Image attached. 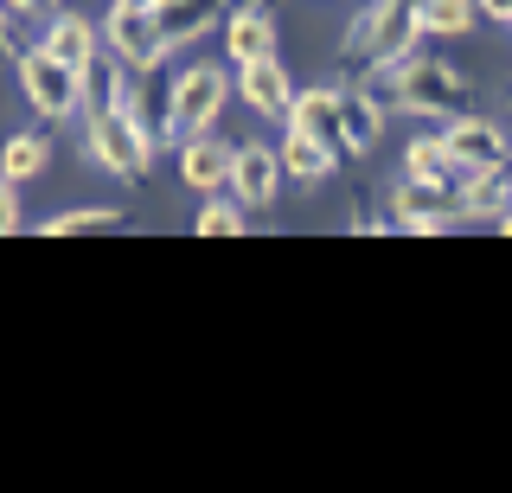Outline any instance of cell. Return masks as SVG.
<instances>
[{
	"instance_id": "cell-1",
	"label": "cell",
	"mask_w": 512,
	"mask_h": 493,
	"mask_svg": "<svg viewBox=\"0 0 512 493\" xmlns=\"http://www.w3.org/2000/svg\"><path fill=\"white\" fill-rule=\"evenodd\" d=\"M365 90H372L378 109H404V116H429V122L468 116V77L455 65H436V58H416V52L365 71Z\"/></svg>"
},
{
	"instance_id": "cell-2",
	"label": "cell",
	"mask_w": 512,
	"mask_h": 493,
	"mask_svg": "<svg viewBox=\"0 0 512 493\" xmlns=\"http://www.w3.org/2000/svg\"><path fill=\"white\" fill-rule=\"evenodd\" d=\"M416 0H372L359 20L346 26L340 39V65H359V71H378L391 58H410L416 52Z\"/></svg>"
},
{
	"instance_id": "cell-3",
	"label": "cell",
	"mask_w": 512,
	"mask_h": 493,
	"mask_svg": "<svg viewBox=\"0 0 512 493\" xmlns=\"http://www.w3.org/2000/svg\"><path fill=\"white\" fill-rule=\"evenodd\" d=\"M84 148H90V161L103 167V173H116L122 186H148V173H154V141H148V129H141L128 109H103V116H90Z\"/></svg>"
},
{
	"instance_id": "cell-4",
	"label": "cell",
	"mask_w": 512,
	"mask_h": 493,
	"mask_svg": "<svg viewBox=\"0 0 512 493\" xmlns=\"http://www.w3.org/2000/svg\"><path fill=\"white\" fill-rule=\"evenodd\" d=\"M224 97H231V77H224L218 65H192L173 77V90H167V135L160 141H192V135H205L218 122V109Z\"/></svg>"
},
{
	"instance_id": "cell-5",
	"label": "cell",
	"mask_w": 512,
	"mask_h": 493,
	"mask_svg": "<svg viewBox=\"0 0 512 493\" xmlns=\"http://www.w3.org/2000/svg\"><path fill=\"white\" fill-rule=\"evenodd\" d=\"M20 90H26V103L39 109L45 122H64V116H77V109H84V71L58 65L45 45L20 52Z\"/></svg>"
},
{
	"instance_id": "cell-6",
	"label": "cell",
	"mask_w": 512,
	"mask_h": 493,
	"mask_svg": "<svg viewBox=\"0 0 512 493\" xmlns=\"http://www.w3.org/2000/svg\"><path fill=\"white\" fill-rule=\"evenodd\" d=\"M461 218V186H436V180H397V193H391V225L397 231H448Z\"/></svg>"
},
{
	"instance_id": "cell-7",
	"label": "cell",
	"mask_w": 512,
	"mask_h": 493,
	"mask_svg": "<svg viewBox=\"0 0 512 493\" xmlns=\"http://www.w3.org/2000/svg\"><path fill=\"white\" fill-rule=\"evenodd\" d=\"M282 154L276 148H263V141H244V148L231 154V193H237V205H256V212H269L276 205V193H282Z\"/></svg>"
},
{
	"instance_id": "cell-8",
	"label": "cell",
	"mask_w": 512,
	"mask_h": 493,
	"mask_svg": "<svg viewBox=\"0 0 512 493\" xmlns=\"http://www.w3.org/2000/svg\"><path fill=\"white\" fill-rule=\"evenodd\" d=\"M442 141H448V154L461 161V173L506 167V129H500V122H487V116H455L442 129Z\"/></svg>"
},
{
	"instance_id": "cell-9",
	"label": "cell",
	"mask_w": 512,
	"mask_h": 493,
	"mask_svg": "<svg viewBox=\"0 0 512 493\" xmlns=\"http://www.w3.org/2000/svg\"><path fill=\"white\" fill-rule=\"evenodd\" d=\"M103 39H109V52H116L128 71H154L160 58H167V39H160L154 13H116V7H109Z\"/></svg>"
},
{
	"instance_id": "cell-10",
	"label": "cell",
	"mask_w": 512,
	"mask_h": 493,
	"mask_svg": "<svg viewBox=\"0 0 512 493\" xmlns=\"http://www.w3.org/2000/svg\"><path fill=\"white\" fill-rule=\"evenodd\" d=\"M224 52H231L237 65L276 58V7H269V0H244V7L224 20Z\"/></svg>"
},
{
	"instance_id": "cell-11",
	"label": "cell",
	"mask_w": 512,
	"mask_h": 493,
	"mask_svg": "<svg viewBox=\"0 0 512 493\" xmlns=\"http://www.w3.org/2000/svg\"><path fill=\"white\" fill-rule=\"evenodd\" d=\"M231 141H218V135H192L180 141V180L192 186V193H224L231 186Z\"/></svg>"
},
{
	"instance_id": "cell-12",
	"label": "cell",
	"mask_w": 512,
	"mask_h": 493,
	"mask_svg": "<svg viewBox=\"0 0 512 493\" xmlns=\"http://www.w3.org/2000/svg\"><path fill=\"white\" fill-rule=\"evenodd\" d=\"M237 97H244L256 116H288L295 84H288V71L276 65V58H263V65H237Z\"/></svg>"
},
{
	"instance_id": "cell-13",
	"label": "cell",
	"mask_w": 512,
	"mask_h": 493,
	"mask_svg": "<svg viewBox=\"0 0 512 493\" xmlns=\"http://www.w3.org/2000/svg\"><path fill=\"white\" fill-rule=\"evenodd\" d=\"M384 129V109L372 103V90H340V154H372Z\"/></svg>"
},
{
	"instance_id": "cell-14",
	"label": "cell",
	"mask_w": 512,
	"mask_h": 493,
	"mask_svg": "<svg viewBox=\"0 0 512 493\" xmlns=\"http://www.w3.org/2000/svg\"><path fill=\"white\" fill-rule=\"evenodd\" d=\"M333 161H340V148H327V141L308 135V129H288V141H282V173L288 180L320 186V180H333Z\"/></svg>"
},
{
	"instance_id": "cell-15",
	"label": "cell",
	"mask_w": 512,
	"mask_h": 493,
	"mask_svg": "<svg viewBox=\"0 0 512 493\" xmlns=\"http://www.w3.org/2000/svg\"><path fill=\"white\" fill-rule=\"evenodd\" d=\"M288 129H308V135L327 141V148H340V84L295 90V103H288Z\"/></svg>"
},
{
	"instance_id": "cell-16",
	"label": "cell",
	"mask_w": 512,
	"mask_h": 493,
	"mask_svg": "<svg viewBox=\"0 0 512 493\" xmlns=\"http://www.w3.org/2000/svg\"><path fill=\"white\" fill-rule=\"evenodd\" d=\"M45 52L58 58V65H71V71H84L90 58H96V20H84V13H58L52 26H45Z\"/></svg>"
},
{
	"instance_id": "cell-17",
	"label": "cell",
	"mask_w": 512,
	"mask_h": 493,
	"mask_svg": "<svg viewBox=\"0 0 512 493\" xmlns=\"http://www.w3.org/2000/svg\"><path fill=\"white\" fill-rule=\"evenodd\" d=\"M224 13V0H160V13H154V26H160V39H167V52L173 45H186V39H199L205 26H212Z\"/></svg>"
},
{
	"instance_id": "cell-18",
	"label": "cell",
	"mask_w": 512,
	"mask_h": 493,
	"mask_svg": "<svg viewBox=\"0 0 512 493\" xmlns=\"http://www.w3.org/2000/svg\"><path fill=\"white\" fill-rule=\"evenodd\" d=\"M45 167H52V135H45V129H20V135L0 141V173H7L13 186H20V180H39Z\"/></svg>"
},
{
	"instance_id": "cell-19",
	"label": "cell",
	"mask_w": 512,
	"mask_h": 493,
	"mask_svg": "<svg viewBox=\"0 0 512 493\" xmlns=\"http://www.w3.org/2000/svg\"><path fill=\"white\" fill-rule=\"evenodd\" d=\"M122 97H128V65L122 58H90L84 65V109L103 116V109H122Z\"/></svg>"
},
{
	"instance_id": "cell-20",
	"label": "cell",
	"mask_w": 512,
	"mask_h": 493,
	"mask_svg": "<svg viewBox=\"0 0 512 493\" xmlns=\"http://www.w3.org/2000/svg\"><path fill=\"white\" fill-rule=\"evenodd\" d=\"M404 173H410V180H436V186H461V161L448 154V141H442V135H423V141H410V154H404Z\"/></svg>"
},
{
	"instance_id": "cell-21",
	"label": "cell",
	"mask_w": 512,
	"mask_h": 493,
	"mask_svg": "<svg viewBox=\"0 0 512 493\" xmlns=\"http://www.w3.org/2000/svg\"><path fill=\"white\" fill-rule=\"evenodd\" d=\"M506 167H493V173H461V218H500L506 205H512V186L500 180Z\"/></svg>"
},
{
	"instance_id": "cell-22",
	"label": "cell",
	"mask_w": 512,
	"mask_h": 493,
	"mask_svg": "<svg viewBox=\"0 0 512 493\" xmlns=\"http://www.w3.org/2000/svg\"><path fill=\"white\" fill-rule=\"evenodd\" d=\"M474 13H480V0H416V26H423V33H442V39L468 33Z\"/></svg>"
},
{
	"instance_id": "cell-23",
	"label": "cell",
	"mask_w": 512,
	"mask_h": 493,
	"mask_svg": "<svg viewBox=\"0 0 512 493\" xmlns=\"http://www.w3.org/2000/svg\"><path fill=\"white\" fill-rule=\"evenodd\" d=\"M116 225H122L116 205H77V212L45 218V231H52V237H84V231H116Z\"/></svg>"
},
{
	"instance_id": "cell-24",
	"label": "cell",
	"mask_w": 512,
	"mask_h": 493,
	"mask_svg": "<svg viewBox=\"0 0 512 493\" xmlns=\"http://www.w3.org/2000/svg\"><path fill=\"white\" fill-rule=\"evenodd\" d=\"M192 231H205V237H237V231H244V205H237V199H218V193H205L199 225H192Z\"/></svg>"
},
{
	"instance_id": "cell-25",
	"label": "cell",
	"mask_w": 512,
	"mask_h": 493,
	"mask_svg": "<svg viewBox=\"0 0 512 493\" xmlns=\"http://www.w3.org/2000/svg\"><path fill=\"white\" fill-rule=\"evenodd\" d=\"M0 231H20V199H13L7 173H0Z\"/></svg>"
},
{
	"instance_id": "cell-26",
	"label": "cell",
	"mask_w": 512,
	"mask_h": 493,
	"mask_svg": "<svg viewBox=\"0 0 512 493\" xmlns=\"http://www.w3.org/2000/svg\"><path fill=\"white\" fill-rule=\"evenodd\" d=\"M0 58H20V33H13V7L0 0Z\"/></svg>"
},
{
	"instance_id": "cell-27",
	"label": "cell",
	"mask_w": 512,
	"mask_h": 493,
	"mask_svg": "<svg viewBox=\"0 0 512 493\" xmlns=\"http://www.w3.org/2000/svg\"><path fill=\"white\" fill-rule=\"evenodd\" d=\"M480 13H487L493 26H512V0H480Z\"/></svg>"
},
{
	"instance_id": "cell-28",
	"label": "cell",
	"mask_w": 512,
	"mask_h": 493,
	"mask_svg": "<svg viewBox=\"0 0 512 493\" xmlns=\"http://www.w3.org/2000/svg\"><path fill=\"white\" fill-rule=\"evenodd\" d=\"M7 7H13V13H52L58 0H7Z\"/></svg>"
},
{
	"instance_id": "cell-29",
	"label": "cell",
	"mask_w": 512,
	"mask_h": 493,
	"mask_svg": "<svg viewBox=\"0 0 512 493\" xmlns=\"http://www.w3.org/2000/svg\"><path fill=\"white\" fill-rule=\"evenodd\" d=\"M116 13H160V0H116Z\"/></svg>"
}]
</instances>
